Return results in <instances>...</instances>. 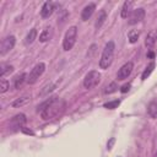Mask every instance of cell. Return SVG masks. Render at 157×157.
<instances>
[{
  "mask_svg": "<svg viewBox=\"0 0 157 157\" xmlns=\"http://www.w3.org/2000/svg\"><path fill=\"white\" fill-rule=\"evenodd\" d=\"M145 17V10L139 7L136 10H134L131 13H130V17H129V25H136L137 22L142 21Z\"/></svg>",
  "mask_w": 157,
  "mask_h": 157,
  "instance_id": "cell-9",
  "label": "cell"
},
{
  "mask_svg": "<svg viewBox=\"0 0 157 157\" xmlns=\"http://www.w3.org/2000/svg\"><path fill=\"white\" fill-rule=\"evenodd\" d=\"M15 43H16L15 36H7L6 38H4L0 45V55L4 56L5 54H7L15 47Z\"/></svg>",
  "mask_w": 157,
  "mask_h": 157,
  "instance_id": "cell-6",
  "label": "cell"
},
{
  "mask_svg": "<svg viewBox=\"0 0 157 157\" xmlns=\"http://www.w3.org/2000/svg\"><path fill=\"white\" fill-rule=\"evenodd\" d=\"M27 77H28V76H27L25 72L17 75V76L15 77V88H20V87H22V85L25 83V81H27Z\"/></svg>",
  "mask_w": 157,
  "mask_h": 157,
  "instance_id": "cell-16",
  "label": "cell"
},
{
  "mask_svg": "<svg viewBox=\"0 0 157 157\" xmlns=\"http://www.w3.org/2000/svg\"><path fill=\"white\" fill-rule=\"evenodd\" d=\"M114 49H115L114 42L109 40L105 44V47H104V49L102 52V56H101V60H99V67L101 69L105 70L112 65L113 58H114Z\"/></svg>",
  "mask_w": 157,
  "mask_h": 157,
  "instance_id": "cell-2",
  "label": "cell"
},
{
  "mask_svg": "<svg viewBox=\"0 0 157 157\" xmlns=\"http://www.w3.org/2000/svg\"><path fill=\"white\" fill-rule=\"evenodd\" d=\"M65 107H66V102L61 98H58L55 97L53 102H50L42 112H40V117L43 120H50V119H54V118H58L60 117L64 110H65Z\"/></svg>",
  "mask_w": 157,
  "mask_h": 157,
  "instance_id": "cell-1",
  "label": "cell"
},
{
  "mask_svg": "<svg viewBox=\"0 0 157 157\" xmlns=\"http://www.w3.org/2000/svg\"><path fill=\"white\" fill-rule=\"evenodd\" d=\"M147 113L151 118L156 119L157 118V102H151L147 107Z\"/></svg>",
  "mask_w": 157,
  "mask_h": 157,
  "instance_id": "cell-18",
  "label": "cell"
},
{
  "mask_svg": "<svg viewBox=\"0 0 157 157\" xmlns=\"http://www.w3.org/2000/svg\"><path fill=\"white\" fill-rule=\"evenodd\" d=\"M94 10H96V4L90 2L88 5H86V6L83 7L82 12H81V18H82V21H87V20L93 15Z\"/></svg>",
  "mask_w": 157,
  "mask_h": 157,
  "instance_id": "cell-11",
  "label": "cell"
},
{
  "mask_svg": "<svg viewBox=\"0 0 157 157\" xmlns=\"http://www.w3.org/2000/svg\"><path fill=\"white\" fill-rule=\"evenodd\" d=\"M76 37H77V28L75 26H72V27H70L66 31V33L64 36V39H63V49L66 50V52L71 50L72 47L76 43Z\"/></svg>",
  "mask_w": 157,
  "mask_h": 157,
  "instance_id": "cell-3",
  "label": "cell"
},
{
  "mask_svg": "<svg viewBox=\"0 0 157 157\" xmlns=\"http://www.w3.org/2000/svg\"><path fill=\"white\" fill-rule=\"evenodd\" d=\"M156 39H157V32L156 31H152L148 33V36L146 37V40H145V45L147 48H152L156 43Z\"/></svg>",
  "mask_w": 157,
  "mask_h": 157,
  "instance_id": "cell-15",
  "label": "cell"
},
{
  "mask_svg": "<svg viewBox=\"0 0 157 157\" xmlns=\"http://www.w3.org/2000/svg\"><path fill=\"white\" fill-rule=\"evenodd\" d=\"M130 86H131L130 83H125V85H124V86L121 87V90H120V91H121L123 93H125V92H128V91H129V88H130Z\"/></svg>",
  "mask_w": 157,
  "mask_h": 157,
  "instance_id": "cell-26",
  "label": "cell"
},
{
  "mask_svg": "<svg viewBox=\"0 0 157 157\" xmlns=\"http://www.w3.org/2000/svg\"><path fill=\"white\" fill-rule=\"evenodd\" d=\"M26 121H27L26 115H25V114H22V113H20V114L15 115V117L10 120V128H11L12 130L22 129V128H23V125L26 124Z\"/></svg>",
  "mask_w": 157,
  "mask_h": 157,
  "instance_id": "cell-7",
  "label": "cell"
},
{
  "mask_svg": "<svg viewBox=\"0 0 157 157\" xmlns=\"http://www.w3.org/2000/svg\"><path fill=\"white\" fill-rule=\"evenodd\" d=\"M52 37H53V29L50 27H48V28L43 29V32L39 34V42H42V43L48 42L49 39H52Z\"/></svg>",
  "mask_w": 157,
  "mask_h": 157,
  "instance_id": "cell-14",
  "label": "cell"
},
{
  "mask_svg": "<svg viewBox=\"0 0 157 157\" xmlns=\"http://www.w3.org/2000/svg\"><path fill=\"white\" fill-rule=\"evenodd\" d=\"M99 81H101V74L97 70H92L83 78V87L87 90L93 88L99 83Z\"/></svg>",
  "mask_w": 157,
  "mask_h": 157,
  "instance_id": "cell-4",
  "label": "cell"
},
{
  "mask_svg": "<svg viewBox=\"0 0 157 157\" xmlns=\"http://www.w3.org/2000/svg\"><path fill=\"white\" fill-rule=\"evenodd\" d=\"M13 71V66L12 65H7V64H2L0 67V77H4L7 74H11Z\"/></svg>",
  "mask_w": 157,
  "mask_h": 157,
  "instance_id": "cell-19",
  "label": "cell"
},
{
  "mask_svg": "<svg viewBox=\"0 0 157 157\" xmlns=\"http://www.w3.org/2000/svg\"><path fill=\"white\" fill-rule=\"evenodd\" d=\"M117 90H118V85H117V82H112V83H109V85L105 87L104 93H105V94H108V93H113V92H115Z\"/></svg>",
  "mask_w": 157,
  "mask_h": 157,
  "instance_id": "cell-24",
  "label": "cell"
},
{
  "mask_svg": "<svg viewBox=\"0 0 157 157\" xmlns=\"http://www.w3.org/2000/svg\"><path fill=\"white\" fill-rule=\"evenodd\" d=\"M36 38H37V29H36V28H32V29L27 33V36H26V38H25V44H32Z\"/></svg>",
  "mask_w": 157,
  "mask_h": 157,
  "instance_id": "cell-17",
  "label": "cell"
},
{
  "mask_svg": "<svg viewBox=\"0 0 157 157\" xmlns=\"http://www.w3.org/2000/svg\"><path fill=\"white\" fill-rule=\"evenodd\" d=\"M9 88H10V83H9V81L5 80V78H1V80H0V93L6 92Z\"/></svg>",
  "mask_w": 157,
  "mask_h": 157,
  "instance_id": "cell-23",
  "label": "cell"
},
{
  "mask_svg": "<svg viewBox=\"0 0 157 157\" xmlns=\"http://www.w3.org/2000/svg\"><path fill=\"white\" fill-rule=\"evenodd\" d=\"M139 32L136 31V29H131L130 32H129V34H128V38H129V42L130 43H136L137 42V39H139Z\"/></svg>",
  "mask_w": 157,
  "mask_h": 157,
  "instance_id": "cell-21",
  "label": "cell"
},
{
  "mask_svg": "<svg viewBox=\"0 0 157 157\" xmlns=\"http://www.w3.org/2000/svg\"><path fill=\"white\" fill-rule=\"evenodd\" d=\"M55 10V4L53 1H45L42 6V10H40V16L43 18H48L49 16H52V13L54 12Z\"/></svg>",
  "mask_w": 157,
  "mask_h": 157,
  "instance_id": "cell-10",
  "label": "cell"
},
{
  "mask_svg": "<svg viewBox=\"0 0 157 157\" xmlns=\"http://www.w3.org/2000/svg\"><path fill=\"white\" fill-rule=\"evenodd\" d=\"M28 99H29V98H27V97H21V98H17L16 101H13V102L11 103V105H12V107H21V105L26 104V103L28 102Z\"/></svg>",
  "mask_w": 157,
  "mask_h": 157,
  "instance_id": "cell-22",
  "label": "cell"
},
{
  "mask_svg": "<svg viewBox=\"0 0 157 157\" xmlns=\"http://www.w3.org/2000/svg\"><path fill=\"white\" fill-rule=\"evenodd\" d=\"M153 69H155V63L152 61V63H150L147 66H146V69L144 70V72H142V76H141V78L142 80H146L150 75H151V72L153 71Z\"/></svg>",
  "mask_w": 157,
  "mask_h": 157,
  "instance_id": "cell-20",
  "label": "cell"
},
{
  "mask_svg": "<svg viewBox=\"0 0 157 157\" xmlns=\"http://www.w3.org/2000/svg\"><path fill=\"white\" fill-rule=\"evenodd\" d=\"M132 69H134V64H132L131 61L125 63V64L118 70L117 78H118V80H125V78H128V76L131 74Z\"/></svg>",
  "mask_w": 157,
  "mask_h": 157,
  "instance_id": "cell-8",
  "label": "cell"
},
{
  "mask_svg": "<svg viewBox=\"0 0 157 157\" xmlns=\"http://www.w3.org/2000/svg\"><path fill=\"white\" fill-rule=\"evenodd\" d=\"M22 131H25V132H27V134H31V135H33V131H31V130H27V129H25V128H22Z\"/></svg>",
  "mask_w": 157,
  "mask_h": 157,
  "instance_id": "cell-28",
  "label": "cell"
},
{
  "mask_svg": "<svg viewBox=\"0 0 157 157\" xmlns=\"http://www.w3.org/2000/svg\"><path fill=\"white\" fill-rule=\"evenodd\" d=\"M44 70H45V64H44V63H38V64L31 70V72H29V75H28V77H27V82H28L29 85L36 83V82L38 81V78L43 75Z\"/></svg>",
  "mask_w": 157,
  "mask_h": 157,
  "instance_id": "cell-5",
  "label": "cell"
},
{
  "mask_svg": "<svg viewBox=\"0 0 157 157\" xmlns=\"http://www.w3.org/2000/svg\"><path fill=\"white\" fill-rule=\"evenodd\" d=\"M132 6H134V1H130V0H128V1H125L123 4V7H121V17L123 18H126L128 17V15L130 13Z\"/></svg>",
  "mask_w": 157,
  "mask_h": 157,
  "instance_id": "cell-12",
  "label": "cell"
},
{
  "mask_svg": "<svg viewBox=\"0 0 157 157\" xmlns=\"http://www.w3.org/2000/svg\"><path fill=\"white\" fill-rule=\"evenodd\" d=\"M54 87H55V85H50L49 87H45V88H49V91H52V90H54ZM47 91H48V90H44V91H42V93H40V94H44Z\"/></svg>",
  "mask_w": 157,
  "mask_h": 157,
  "instance_id": "cell-27",
  "label": "cell"
},
{
  "mask_svg": "<svg viewBox=\"0 0 157 157\" xmlns=\"http://www.w3.org/2000/svg\"><path fill=\"white\" fill-rule=\"evenodd\" d=\"M119 104H120V101L115 99V101H112V102L105 103V104H104V108H108V109H114V108H117Z\"/></svg>",
  "mask_w": 157,
  "mask_h": 157,
  "instance_id": "cell-25",
  "label": "cell"
},
{
  "mask_svg": "<svg viewBox=\"0 0 157 157\" xmlns=\"http://www.w3.org/2000/svg\"><path fill=\"white\" fill-rule=\"evenodd\" d=\"M147 55H148V58H153V56H155V54H153V53H148Z\"/></svg>",
  "mask_w": 157,
  "mask_h": 157,
  "instance_id": "cell-29",
  "label": "cell"
},
{
  "mask_svg": "<svg viewBox=\"0 0 157 157\" xmlns=\"http://www.w3.org/2000/svg\"><path fill=\"white\" fill-rule=\"evenodd\" d=\"M155 157H157V151H156V153H155Z\"/></svg>",
  "mask_w": 157,
  "mask_h": 157,
  "instance_id": "cell-30",
  "label": "cell"
},
{
  "mask_svg": "<svg viewBox=\"0 0 157 157\" xmlns=\"http://www.w3.org/2000/svg\"><path fill=\"white\" fill-rule=\"evenodd\" d=\"M105 18H107V12H105V10H101V11H99V13H98V16H97L96 23H94L96 29H99V28L103 26V23H104Z\"/></svg>",
  "mask_w": 157,
  "mask_h": 157,
  "instance_id": "cell-13",
  "label": "cell"
}]
</instances>
